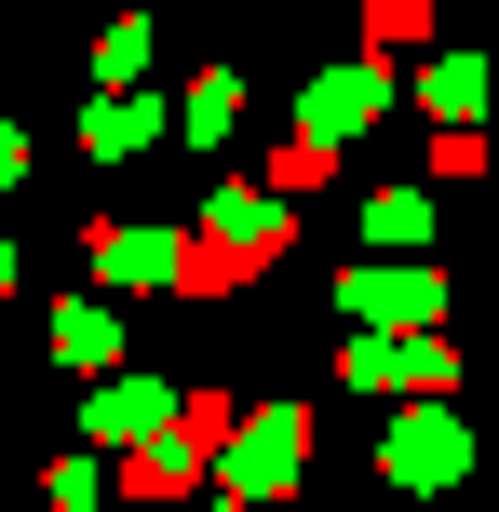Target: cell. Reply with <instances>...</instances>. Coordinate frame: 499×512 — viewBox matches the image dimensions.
Listing matches in <instances>:
<instances>
[{
  "label": "cell",
  "instance_id": "cell-11",
  "mask_svg": "<svg viewBox=\"0 0 499 512\" xmlns=\"http://www.w3.org/2000/svg\"><path fill=\"white\" fill-rule=\"evenodd\" d=\"M14 176H27V135H14V122H0V189H14Z\"/></svg>",
  "mask_w": 499,
  "mask_h": 512
},
{
  "label": "cell",
  "instance_id": "cell-3",
  "mask_svg": "<svg viewBox=\"0 0 499 512\" xmlns=\"http://www.w3.org/2000/svg\"><path fill=\"white\" fill-rule=\"evenodd\" d=\"M378 472H392V486H459V418H392V432H378Z\"/></svg>",
  "mask_w": 499,
  "mask_h": 512
},
{
  "label": "cell",
  "instance_id": "cell-9",
  "mask_svg": "<svg viewBox=\"0 0 499 512\" xmlns=\"http://www.w3.org/2000/svg\"><path fill=\"white\" fill-rule=\"evenodd\" d=\"M473 95H486V68H473V54H446V68H432V108H446V122H473Z\"/></svg>",
  "mask_w": 499,
  "mask_h": 512
},
{
  "label": "cell",
  "instance_id": "cell-1",
  "mask_svg": "<svg viewBox=\"0 0 499 512\" xmlns=\"http://www.w3.org/2000/svg\"><path fill=\"white\" fill-rule=\"evenodd\" d=\"M297 459H311V418H297V405H257V418H243L230 405V432H216V486H230V499H284L297 486Z\"/></svg>",
  "mask_w": 499,
  "mask_h": 512
},
{
  "label": "cell",
  "instance_id": "cell-12",
  "mask_svg": "<svg viewBox=\"0 0 499 512\" xmlns=\"http://www.w3.org/2000/svg\"><path fill=\"white\" fill-rule=\"evenodd\" d=\"M135 512H189V499H135Z\"/></svg>",
  "mask_w": 499,
  "mask_h": 512
},
{
  "label": "cell",
  "instance_id": "cell-7",
  "mask_svg": "<svg viewBox=\"0 0 499 512\" xmlns=\"http://www.w3.org/2000/svg\"><path fill=\"white\" fill-rule=\"evenodd\" d=\"M419 230H432L419 189H378V203H365V243H419Z\"/></svg>",
  "mask_w": 499,
  "mask_h": 512
},
{
  "label": "cell",
  "instance_id": "cell-4",
  "mask_svg": "<svg viewBox=\"0 0 499 512\" xmlns=\"http://www.w3.org/2000/svg\"><path fill=\"white\" fill-rule=\"evenodd\" d=\"M338 297L365 310V324H432V310H446V283H432V270H351Z\"/></svg>",
  "mask_w": 499,
  "mask_h": 512
},
{
  "label": "cell",
  "instance_id": "cell-10",
  "mask_svg": "<svg viewBox=\"0 0 499 512\" xmlns=\"http://www.w3.org/2000/svg\"><path fill=\"white\" fill-rule=\"evenodd\" d=\"M54 351H68V364H108V310H54Z\"/></svg>",
  "mask_w": 499,
  "mask_h": 512
},
{
  "label": "cell",
  "instance_id": "cell-6",
  "mask_svg": "<svg viewBox=\"0 0 499 512\" xmlns=\"http://www.w3.org/2000/svg\"><path fill=\"white\" fill-rule=\"evenodd\" d=\"M432 41V0H365V54L392 68V54H419Z\"/></svg>",
  "mask_w": 499,
  "mask_h": 512
},
{
  "label": "cell",
  "instance_id": "cell-13",
  "mask_svg": "<svg viewBox=\"0 0 499 512\" xmlns=\"http://www.w3.org/2000/svg\"><path fill=\"white\" fill-rule=\"evenodd\" d=\"M0 283H14V243H0Z\"/></svg>",
  "mask_w": 499,
  "mask_h": 512
},
{
  "label": "cell",
  "instance_id": "cell-2",
  "mask_svg": "<svg viewBox=\"0 0 499 512\" xmlns=\"http://www.w3.org/2000/svg\"><path fill=\"white\" fill-rule=\"evenodd\" d=\"M338 378H351V391H446L459 364H446V337H432V324H405V337H351Z\"/></svg>",
  "mask_w": 499,
  "mask_h": 512
},
{
  "label": "cell",
  "instance_id": "cell-5",
  "mask_svg": "<svg viewBox=\"0 0 499 512\" xmlns=\"http://www.w3.org/2000/svg\"><path fill=\"white\" fill-rule=\"evenodd\" d=\"M176 243L189 230H95V270L108 283H176Z\"/></svg>",
  "mask_w": 499,
  "mask_h": 512
},
{
  "label": "cell",
  "instance_id": "cell-8",
  "mask_svg": "<svg viewBox=\"0 0 499 512\" xmlns=\"http://www.w3.org/2000/svg\"><path fill=\"white\" fill-rule=\"evenodd\" d=\"M41 499H54V512H95V499H108V472H95V459H54V472H41Z\"/></svg>",
  "mask_w": 499,
  "mask_h": 512
}]
</instances>
